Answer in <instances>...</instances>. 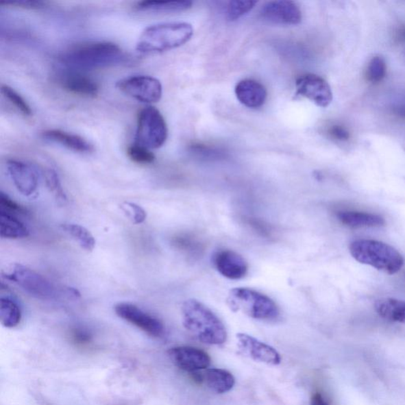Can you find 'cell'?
I'll use <instances>...</instances> for the list:
<instances>
[{
  "label": "cell",
  "mask_w": 405,
  "mask_h": 405,
  "mask_svg": "<svg viewBox=\"0 0 405 405\" xmlns=\"http://www.w3.org/2000/svg\"><path fill=\"white\" fill-rule=\"evenodd\" d=\"M56 78L61 88L70 94L84 97H95L99 94V84L84 71L66 68Z\"/></svg>",
  "instance_id": "7c38bea8"
},
{
  "label": "cell",
  "mask_w": 405,
  "mask_h": 405,
  "mask_svg": "<svg viewBox=\"0 0 405 405\" xmlns=\"http://www.w3.org/2000/svg\"><path fill=\"white\" fill-rule=\"evenodd\" d=\"M116 87L122 93L143 103H155L162 95L160 81L149 75L128 77L118 81Z\"/></svg>",
  "instance_id": "ba28073f"
},
{
  "label": "cell",
  "mask_w": 405,
  "mask_h": 405,
  "mask_svg": "<svg viewBox=\"0 0 405 405\" xmlns=\"http://www.w3.org/2000/svg\"><path fill=\"white\" fill-rule=\"evenodd\" d=\"M193 29L187 23H166L151 25L142 32L136 50L142 54L166 52L180 47L191 39Z\"/></svg>",
  "instance_id": "3957f363"
},
{
  "label": "cell",
  "mask_w": 405,
  "mask_h": 405,
  "mask_svg": "<svg viewBox=\"0 0 405 405\" xmlns=\"http://www.w3.org/2000/svg\"><path fill=\"white\" fill-rule=\"evenodd\" d=\"M168 128L160 110L147 106L139 112L136 133V143L148 148L157 149L166 143Z\"/></svg>",
  "instance_id": "8992f818"
},
{
  "label": "cell",
  "mask_w": 405,
  "mask_h": 405,
  "mask_svg": "<svg viewBox=\"0 0 405 405\" xmlns=\"http://www.w3.org/2000/svg\"><path fill=\"white\" fill-rule=\"evenodd\" d=\"M353 258L389 275L398 273L404 263L403 256L393 246L376 240L354 241L349 246Z\"/></svg>",
  "instance_id": "277c9868"
},
{
  "label": "cell",
  "mask_w": 405,
  "mask_h": 405,
  "mask_svg": "<svg viewBox=\"0 0 405 405\" xmlns=\"http://www.w3.org/2000/svg\"><path fill=\"white\" fill-rule=\"evenodd\" d=\"M127 155L133 162L140 165H149L156 160V156L150 149L137 143L127 147Z\"/></svg>",
  "instance_id": "83f0119b"
},
{
  "label": "cell",
  "mask_w": 405,
  "mask_h": 405,
  "mask_svg": "<svg viewBox=\"0 0 405 405\" xmlns=\"http://www.w3.org/2000/svg\"><path fill=\"white\" fill-rule=\"evenodd\" d=\"M7 169L15 188L25 197L32 196L37 191L38 178L33 169L23 162L10 160Z\"/></svg>",
  "instance_id": "2e32d148"
},
{
  "label": "cell",
  "mask_w": 405,
  "mask_h": 405,
  "mask_svg": "<svg viewBox=\"0 0 405 405\" xmlns=\"http://www.w3.org/2000/svg\"><path fill=\"white\" fill-rule=\"evenodd\" d=\"M1 93L16 109L25 116L32 115V108L29 106L27 101L20 95L18 92L15 91L12 87L7 85H2Z\"/></svg>",
  "instance_id": "4316f807"
},
{
  "label": "cell",
  "mask_w": 405,
  "mask_h": 405,
  "mask_svg": "<svg viewBox=\"0 0 405 405\" xmlns=\"http://www.w3.org/2000/svg\"><path fill=\"white\" fill-rule=\"evenodd\" d=\"M175 244L179 246L182 249L191 251V252H199V250L201 249L199 247V243L196 242L193 238H189L188 237H179L175 241Z\"/></svg>",
  "instance_id": "836d02e7"
},
{
  "label": "cell",
  "mask_w": 405,
  "mask_h": 405,
  "mask_svg": "<svg viewBox=\"0 0 405 405\" xmlns=\"http://www.w3.org/2000/svg\"><path fill=\"white\" fill-rule=\"evenodd\" d=\"M227 302L232 311L243 312L256 320L275 321L280 314L279 306L269 296L247 288L230 291Z\"/></svg>",
  "instance_id": "5b68a950"
},
{
  "label": "cell",
  "mask_w": 405,
  "mask_h": 405,
  "mask_svg": "<svg viewBox=\"0 0 405 405\" xmlns=\"http://www.w3.org/2000/svg\"><path fill=\"white\" fill-rule=\"evenodd\" d=\"M42 137L46 141L61 145L77 153L89 154L95 149L94 146L84 138L62 130H46L42 133Z\"/></svg>",
  "instance_id": "ac0fdd59"
},
{
  "label": "cell",
  "mask_w": 405,
  "mask_h": 405,
  "mask_svg": "<svg viewBox=\"0 0 405 405\" xmlns=\"http://www.w3.org/2000/svg\"><path fill=\"white\" fill-rule=\"evenodd\" d=\"M336 217L342 224L352 228H379L386 224L379 215L363 212L340 211L336 212Z\"/></svg>",
  "instance_id": "d6986e66"
},
{
  "label": "cell",
  "mask_w": 405,
  "mask_h": 405,
  "mask_svg": "<svg viewBox=\"0 0 405 405\" xmlns=\"http://www.w3.org/2000/svg\"><path fill=\"white\" fill-rule=\"evenodd\" d=\"M46 186L49 191L60 204H64L68 201V197L61 184L58 174L53 170H48L45 173Z\"/></svg>",
  "instance_id": "f1b7e54d"
},
{
  "label": "cell",
  "mask_w": 405,
  "mask_h": 405,
  "mask_svg": "<svg viewBox=\"0 0 405 405\" xmlns=\"http://www.w3.org/2000/svg\"><path fill=\"white\" fill-rule=\"evenodd\" d=\"M397 114L399 116H401L405 118V107L399 108V109L397 111Z\"/></svg>",
  "instance_id": "74e56055"
},
{
  "label": "cell",
  "mask_w": 405,
  "mask_h": 405,
  "mask_svg": "<svg viewBox=\"0 0 405 405\" xmlns=\"http://www.w3.org/2000/svg\"><path fill=\"white\" fill-rule=\"evenodd\" d=\"M121 209L134 224H141L147 219L145 210L135 203H123L121 205Z\"/></svg>",
  "instance_id": "4dcf8cb0"
},
{
  "label": "cell",
  "mask_w": 405,
  "mask_h": 405,
  "mask_svg": "<svg viewBox=\"0 0 405 405\" xmlns=\"http://www.w3.org/2000/svg\"><path fill=\"white\" fill-rule=\"evenodd\" d=\"M0 235L3 238L19 239L28 237L25 224L10 213L0 211Z\"/></svg>",
  "instance_id": "7402d4cb"
},
{
  "label": "cell",
  "mask_w": 405,
  "mask_h": 405,
  "mask_svg": "<svg viewBox=\"0 0 405 405\" xmlns=\"http://www.w3.org/2000/svg\"><path fill=\"white\" fill-rule=\"evenodd\" d=\"M191 1H141L136 4V11L151 13H172L191 8Z\"/></svg>",
  "instance_id": "603a6c76"
},
{
  "label": "cell",
  "mask_w": 405,
  "mask_h": 405,
  "mask_svg": "<svg viewBox=\"0 0 405 405\" xmlns=\"http://www.w3.org/2000/svg\"><path fill=\"white\" fill-rule=\"evenodd\" d=\"M235 95L241 103L251 109L262 106L267 99L265 87L254 79L240 81L235 87Z\"/></svg>",
  "instance_id": "e0dca14e"
},
{
  "label": "cell",
  "mask_w": 405,
  "mask_h": 405,
  "mask_svg": "<svg viewBox=\"0 0 405 405\" xmlns=\"http://www.w3.org/2000/svg\"><path fill=\"white\" fill-rule=\"evenodd\" d=\"M256 3L258 2L252 1V0H245V1L234 0V1L229 2L227 8L228 19L230 21H234V20L243 17L254 8Z\"/></svg>",
  "instance_id": "f546056e"
},
{
  "label": "cell",
  "mask_w": 405,
  "mask_h": 405,
  "mask_svg": "<svg viewBox=\"0 0 405 405\" xmlns=\"http://www.w3.org/2000/svg\"><path fill=\"white\" fill-rule=\"evenodd\" d=\"M3 278L13 282L29 295L39 299H58V290L43 275L23 265L14 264Z\"/></svg>",
  "instance_id": "52a82bcc"
},
{
  "label": "cell",
  "mask_w": 405,
  "mask_h": 405,
  "mask_svg": "<svg viewBox=\"0 0 405 405\" xmlns=\"http://www.w3.org/2000/svg\"><path fill=\"white\" fill-rule=\"evenodd\" d=\"M311 405H329L320 393H316L312 395L311 398Z\"/></svg>",
  "instance_id": "8d00e7d4"
},
{
  "label": "cell",
  "mask_w": 405,
  "mask_h": 405,
  "mask_svg": "<svg viewBox=\"0 0 405 405\" xmlns=\"http://www.w3.org/2000/svg\"><path fill=\"white\" fill-rule=\"evenodd\" d=\"M22 320V311L14 300L2 297L0 301V321L6 328L16 327Z\"/></svg>",
  "instance_id": "d4e9b609"
},
{
  "label": "cell",
  "mask_w": 405,
  "mask_h": 405,
  "mask_svg": "<svg viewBox=\"0 0 405 405\" xmlns=\"http://www.w3.org/2000/svg\"><path fill=\"white\" fill-rule=\"evenodd\" d=\"M0 206H1V211L5 212L8 213L10 212L21 214H27V210L17 202H15L8 195L3 192L0 194Z\"/></svg>",
  "instance_id": "1f68e13d"
},
{
  "label": "cell",
  "mask_w": 405,
  "mask_h": 405,
  "mask_svg": "<svg viewBox=\"0 0 405 405\" xmlns=\"http://www.w3.org/2000/svg\"><path fill=\"white\" fill-rule=\"evenodd\" d=\"M115 312L121 319L131 323L151 336L160 337L165 331L160 320L147 314L134 304L121 302L115 306Z\"/></svg>",
  "instance_id": "9c48e42d"
},
{
  "label": "cell",
  "mask_w": 405,
  "mask_h": 405,
  "mask_svg": "<svg viewBox=\"0 0 405 405\" xmlns=\"http://www.w3.org/2000/svg\"><path fill=\"white\" fill-rule=\"evenodd\" d=\"M45 3L42 1H18L13 3H2L1 5H6V6H15L25 9H40L45 6Z\"/></svg>",
  "instance_id": "e575fe53"
},
{
  "label": "cell",
  "mask_w": 405,
  "mask_h": 405,
  "mask_svg": "<svg viewBox=\"0 0 405 405\" xmlns=\"http://www.w3.org/2000/svg\"><path fill=\"white\" fill-rule=\"evenodd\" d=\"M183 326L199 341L208 345H222L228 332L221 320L202 302L188 299L182 308Z\"/></svg>",
  "instance_id": "7a4b0ae2"
},
{
  "label": "cell",
  "mask_w": 405,
  "mask_h": 405,
  "mask_svg": "<svg viewBox=\"0 0 405 405\" xmlns=\"http://www.w3.org/2000/svg\"><path fill=\"white\" fill-rule=\"evenodd\" d=\"M73 337L74 341L79 345H85L91 341L90 333L84 329H75L73 332Z\"/></svg>",
  "instance_id": "d590c367"
},
{
  "label": "cell",
  "mask_w": 405,
  "mask_h": 405,
  "mask_svg": "<svg viewBox=\"0 0 405 405\" xmlns=\"http://www.w3.org/2000/svg\"><path fill=\"white\" fill-rule=\"evenodd\" d=\"M168 356L174 365L191 374L206 370L211 365L208 354L197 347H172L168 351Z\"/></svg>",
  "instance_id": "8fae6325"
},
{
  "label": "cell",
  "mask_w": 405,
  "mask_h": 405,
  "mask_svg": "<svg viewBox=\"0 0 405 405\" xmlns=\"http://www.w3.org/2000/svg\"><path fill=\"white\" fill-rule=\"evenodd\" d=\"M328 134L339 141H347L350 138V133L347 128L338 125L330 126L328 130Z\"/></svg>",
  "instance_id": "d6a6232c"
},
{
  "label": "cell",
  "mask_w": 405,
  "mask_h": 405,
  "mask_svg": "<svg viewBox=\"0 0 405 405\" xmlns=\"http://www.w3.org/2000/svg\"><path fill=\"white\" fill-rule=\"evenodd\" d=\"M127 58L117 45L97 42L75 45L66 50L60 59L66 69L85 71L121 65Z\"/></svg>",
  "instance_id": "6da1fadb"
},
{
  "label": "cell",
  "mask_w": 405,
  "mask_h": 405,
  "mask_svg": "<svg viewBox=\"0 0 405 405\" xmlns=\"http://www.w3.org/2000/svg\"><path fill=\"white\" fill-rule=\"evenodd\" d=\"M260 16L265 21L279 25H297L302 21V12L292 1H271L260 10Z\"/></svg>",
  "instance_id": "4fadbf2b"
},
{
  "label": "cell",
  "mask_w": 405,
  "mask_h": 405,
  "mask_svg": "<svg viewBox=\"0 0 405 405\" xmlns=\"http://www.w3.org/2000/svg\"><path fill=\"white\" fill-rule=\"evenodd\" d=\"M378 315L382 319L405 324V301L396 299H381L374 304Z\"/></svg>",
  "instance_id": "44dd1931"
},
{
  "label": "cell",
  "mask_w": 405,
  "mask_h": 405,
  "mask_svg": "<svg viewBox=\"0 0 405 405\" xmlns=\"http://www.w3.org/2000/svg\"><path fill=\"white\" fill-rule=\"evenodd\" d=\"M296 95L306 97L317 106L326 108L331 104L332 92L331 87L321 77L307 74L296 80Z\"/></svg>",
  "instance_id": "30bf717a"
},
{
  "label": "cell",
  "mask_w": 405,
  "mask_h": 405,
  "mask_svg": "<svg viewBox=\"0 0 405 405\" xmlns=\"http://www.w3.org/2000/svg\"><path fill=\"white\" fill-rule=\"evenodd\" d=\"M214 265L219 273L230 280H240L248 273L249 266L243 256L233 250H220L214 256Z\"/></svg>",
  "instance_id": "9a60e30c"
},
{
  "label": "cell",
  "mask_w": 405,
  "mask_h": 405,
  "mask_svg": "<svg viewBox=\"0 0 405 405\" xmlns=\"http://www.w3.org/2000/svg\"><path fill=\"white\" fill-rule=\"evenodd\" d=\"M386 61L380 56H376L369 62L366 71L367 79L372 84H378L386 75Z\"/></svg>",
  "instance_id": "484cf974"
},
{
  "label": "cell",
  "mask_w": 405,
  "mask_h": 405,
  "mask_svg": "<svg viewBox=\"0 0 405 405\" xmlns=\"http://www.w3.org/2000/svg\"><path fill=\"white\" fill-rule=\"evenodd\" d=\"M237 339L240 349L252 360L270 366H278L280 364V355L274 347L245 333H238Z\"/></svg>",
  "instance_id": "5bb4252c"
},
{
  "label": "cell",
  "mask_w": 405,
  "mask_h": 405,
  "mask_svg": "<svg viewBox=\"0 0 405 405\" xmlns=\"http://www.w3.org/2000/svg\"><path fill=\"white\" fill-rule=\"evenodd\" d=\"M61 228L75 239L87 252H91L95 249L96 241L94 236L83 225L75 223H64L61 225Z\"/></svg>",
  "instance_id": "cb8c5ba5"
},
{
  "label": "cell",
  "mask_w": 405,
  "mask_h": 405,
  "mask_svg": "<svg viewBox=\"0 0 405 405\" xmlns=\"http://www.w3.org/2000/svg\"><path fill=\"white\" fill-rule=\"evenodd\" d=\"M201 374L202 382H205L214 393H228L234 386L235 378L233 374L224 369L208 368Z\"/></svg>",
  "instance_id": "ffe728a7"
}]
</instances>
